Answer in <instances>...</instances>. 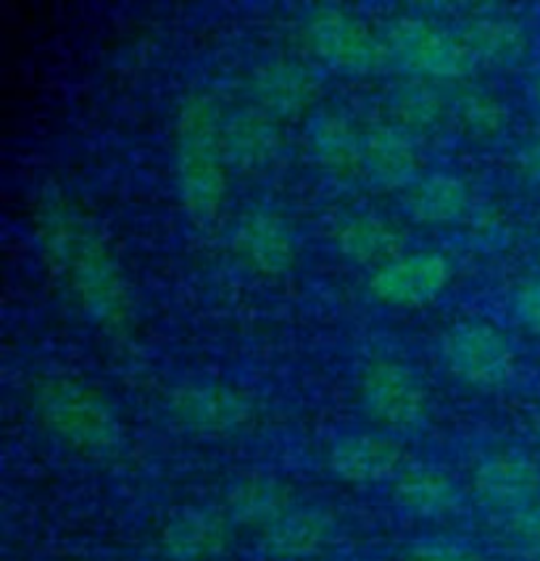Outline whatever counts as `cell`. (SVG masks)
I'll list each match as a JSON object with an SVG mask.
<instances>
[{
    "instance_id": "obj_1",
    "label": "cell",
    "mask_w": 540,
    "mask_h": 561,
    "mask_svg": "<svg viewBox=\"0 0 540 561\" xmlns=\"http://www.w3.org/2000/svg\"><path fill=\"white\" fill-rule=\"evenodd\" d=\"M32 230L56 283L97 330L125 337L135 328V298L119 256L84 208L61 191H41Z\"/></svg>"
},
{
    "instance_id": "obj_2",
    "label": "cell",
    "mask_w": 540,
    "mask_h": 561,
    "mask_svg": "<svg viewBox=\"0 0 540 561\" xmlns=\"http://www.w3.org/2000/svg\"><path fill=\"white\" fill-rule=\"evenodd\" d=\"M222 124L225 111L206 90H193L182 98L174 116V185L182 211L195 227L217 225L225 211L230 164Z\"/></svg>"
},
{
    "instance_id": "obj_3",
    "label": "cell",
    "mask_w": 540,
    "mask_h": 561,
    "mask_svg": "<svg viewBox=\"0 0 540 561\" xmlns=\"http://www.w3.org/2000/svg\"><path fill=\"white\" fill-rule=\"evenodd\" d=\"M30 407L43 433L69 451L108 459L125 443L114 403L82 377L61 371L37 377L30 390Z\"/></svg>"
},
{
    "instance_id": "obj_4",
    "label": "cell",
    "mask_w": 540,
    "mask_h": 561,
    "mask_svg": "<svg viewBox=\"0 0 540 561\" xmlns=\"http://www.w3.org/2000/svg\"><path fill=\"white\" fill-rule=\"evenodd\" d=\"M301 37L314 58L343 75L369 77L390 67L382 32L343 5H314L306 11Z\"/></svg>"
},
{
    "instance_id": "obj_5",
    "label": "cell",
    "mask_w": 540,
    "mask_h": 561,
    "mask_svg": "<svg viewBox=\"0 0 540 561\" xmlns=\"http://www.w3.org/2000/svg\"><path fill=\"white\" fill-rule=\"evenodd\" d=\"M390 64H399L414 80L457 82L474 67L459 32L425 16H395L382 32Z\"/></svg>"
},
{
    "instance_id": "obj_6",
    "label": "cell",
    "mask_w": 540,
    "mask_h": 561,
    "mask_svg": "<svg viewBox=\"0 0 540 561\" xmlns=\"http://www.w3.org/2000/svg\"><path fill=\"white\" fill-rule=\"evenodd\" d=\"M174 425L198 438H235L256 425L258 403L249 390L222 380H191L169 390Z\"/></svg>"
},
{
    "instance_id": "obj_7",
    "label": "cell",
    "mask_w": 540,
    "mask_h": 561,
    "mask_svg": "<svg viewBox=\"0 0 540 561\" xmlns=\"http://www.w3.org/2000/svg\"><path fill=\"white\" fill-rule=\"evenodd\" d=\"M359 398L364 411L390 433H416L429 420L425 382L399 358L377 356L364 364L359 375Z\"/></svg>"
},
{
    "instance_id": "obj_8",
    "label": "cell",
    "mask_w": 540,
    "mask_h": 561,
    "mask_svg": "<svg viewBox=\"0 0 540 561\" xmlns=\"http://www.w3.org/2000/svg\"><path fill=\"white\" fill-rule=\"evenodd\" d=\"M440 358L459 382L496 390L517 371V351L504 330L483 319L451 324L440 337Z\"/></svg>"
},
{
    "instance_id": "obj_9",
    "label": "cell",
    "mask_w": 540,
    "mask_h": 561,
    "mask_svg": "<svg viewBox=\"0 0 540 561\" xmlns=\"http://www.w3.org/2000/svg\"><path fill=\"white\" fill-rule=\"evenodd\" d=\"M453 283L451 259L438 251H403L369 274V293L393 309H420L438 301Z\"/></svg>"
},
{
    "instance_id": "obj_10",
    "label": "cell",
    "mask_w": 540,
    "mask_h": 561,
    "mask_svg": "<svg viewBox=\"0 0 540 561\" xmlns=\"http://www.w3.org/2000/svg\"><path fill=\"white\" fill-rule=\"evenodd\" d=\"M245 93L251 106L262 108L277 122L298 119L322 98V77L298 58L277 56L251 69Z\"/></svg>"
},
{
    "instance_id": "obj_11",
    "label": "cell",
    "mask_w": 540,
    "mask_h": 561,
    "mask_svg": "<svg viewBox=\"0 0 540 561\" xmlns=\"http://www.w3.org/2000/svg\"><path fill=\"white\" fill-rule=\"evenodd\" d=\"M232 251L245 270L266 279L292 272L298 243L292 227L275 208H245L232 227Z\"/></svg>"
},
{
    "instance_id": "obj_12",
    "label": "cell",
    "mask_w": 540,
    "mask_h": 561,
    "mask_svg": "<svg viewBox=\"0 0 540 561\" xmlns=\"http://www.w3.org/2000/svg\"><path fill=\"white\" fill-rule=\"evenodd\" d=\"M406 467V451L395 438L377 433L341 435L328 448V469L348 485L393 482Z\"/></svg>"
},
{
    "instance_id": "obj_13",
    "label": "cell",
    "mask_w": 540,
    "mask_h": 561,
    "mask_svg": "<svg viewBox=\"0 0 540 561\" xmlns=\"http://www.w3.org/2000/svg\"><path fill=\"white\" fill-rule=\"evenodd\" d=\"M222 137L230 172L249 174V178L269 172L285 148L279 122L251 103L225 114Z\"/></svg>"
},
{
    "instance_id": "obj_14",
    "label": "cell",
    "mask_w": 540,
    "mask_h": 561,
    "mask_svg": "<svg viewBox=\"0 0 540 561\" xmlns=\"http://www.w3.org/2000/svg\"><path fill=\"white\" fill-rule=\"evenodd\" d=\"M364 178L386 193H406L422 178V156L414 135L393 122L364 129Z\"/></svg>"
},
{
    "instance_id": "obj_15",
    "label": "cell",
    "mask_w": 540,
    "mask_h": 561,
    "mask_svg": "<svg viewBox=\"0 0 540 561\" xmlns=\"http://www.w3.org/2000/svg\"><path fill=\"white\" fill-rule=\"evenodd\" d=\"M306 151L335 182L364 178V133L343 111H317L306 124Z\"/></svg>"
},
{
    "instance_id": "obj_16",
    "label": "cell",
    "mask_w": 540,
    "mask_h": 561,
    "mask_svg": "<svg viewBox=\"0 0 540 561\" xmlns=\"http://www.w3.org/2000/svg\"><path fill=\"white\" fill-rule=\"evenodd\" d=\"M232 522L225 508L187 506L159 533V548L169 561H214L230 548Z\"/></svg>"
},
{
    "instance_id": "obj_17",
    "label": "cell",
    "mask_w": 540,
    "mask_h": 561,
    "mask_svg": "<svg viewBox=\"0 0 540 561\" xmlns=\"http://www.w3.org/2000/svg\"><path fill=\"white\" fill-rule=\"evenodd\" d=\"M472 488L483 504L512 514L540 495V467L519 451L487 454L472 469Z\"/></svg>"
},
{
    "instance_id": "obj_18",
    "label": "cell",
    "mask_w": 540,
    "mask_h": 561,
    "mask_svg": "<svg viewBox=\"0 0 540 561\" xmlns=\"http://www.w3.org/2000/svg\"><path fill=\"white\" fill-rule=\"evenodd\" d=\"M337 522L328 508L292 506L283 519L262 533V546L269 557L285 561L314 559L335 543Z\"/></svg>"
},
{
    "instance_id": "obj_19",
    "label": "cell",
    "mask_w": 540,
    "mask_h": 561,
    "mask_svg": "<svg viewBox=\"0 0 540 561\" xmlns=\"http://www.w3.org/2000/svg\"><path fill=\"white\" fill-rule=\"evenodd\" d=\"M296 506V493L275 474H240L225 491V514L232 525L266 530Z\"/></svg>"
},
{
    "instance_id": "obj_20",
    "label": "cell",
    "mask_w": 540,
    "mask_h": 561,
    "mask_svg": "<svg viewBox=\"0 0 540 561\" xmlns=\"http://www.w3.org/2000/svg\"><path fill=\"white\" fill-rule=\"evenodd\" d=\"M459 35L470 50L472 61L485 64L487 69L517 67L530 50V35H527L522 22L509 14H501V11L472 14Z\"/></svg>"
},
{
    "instance_id": "obj_21",
    "label": "cell",
    "mask_w": 540,
    "mask_h": 561,
    "mask_svg": "<svg viewBox=\"0 0 540 561\" xmlns=\"http://www.w3.org/2000/svg\"><path fill=\"white\" fill-rule=\"evenodd\" d=\"M393 499L416 519H446L459 512V482L433 465H406L393 480Z\"/></svg>"
},
{
    "instance_id": "obj_22",
    "label": "cell",
    "mask_w": 540,
    "mask_h": 561,
    "mask_svg": "<svg viewBox=\"0 0 540 561\" xmlns=\"http://www.w3.org/2000/svg\"><path fill=\"white\" fill-rule=\"evenodd\" d=\"M333 243L343 259L361 266H382L403 253V234L393 221L372 211H356L333 227Z\"/></svg>"
},
{
    "instance_id": "obj_23",
    "label": "cell",
    "mask_w": 540,
    "mask_h": 561,
    "mask_svg": "<svg viewBox=\"0 0 540 561\" xmlns=\"http://www.w3.org/2000/svg\"><path fill=\"white\" fill-rule=\"evenodd\" d=\"M403 208L416 225H457L472 211V191L451 172H429L403 193Z\"/></svg>"
},
{
    "instance_id": "obj_24",
    "label": "cell",
    "mask_w": 540,
    "mask_h": 561,
    "mask_svg": "<svg viewBox=\"0 0 540 561\" xmlns=\"http://www.w3.org/2000/svg\"><path fill=\"white\" fill-rule=\"evenodd\" d=\"M386 106L390 122L412 135L433 133L448 116V98L435 88V82L414 80V77L388 90Z\"/></svg>"
},
{
    "instance_id": "obj_25",
    "label": "cell",
    "mask_w": 540,
    "mask_h": 561,
    "mask_svg": "<svg viewBox=\"0 0 540 561\" xmlns=\"http://www.w3.org/2000/svg\"><path fill=\"white\" fill-rule=\"evenodd\" d=\"M448 116L474 140H496L509 127V108L491 90L478 84H459L448 98Z\"/></svg>"
},
{
    "instance_id": "obj_26",
    "label": "cell",
    "mask_w": 540,
    "mask_h": 561,
    "mask_svg": "<svg viewBox=\"0 0 540 561\" xmlns=\"http://www.w3.org/2000/svg\"><path fill=\"white\" fill-rule=\"evenodd\" d=\"M409 561H491L472 546L457 543V540H420L409 548Z\"/></svg>"
},
{
    "instance_id": "obj_27",
    "label": "cell",
    "mask_w": 540,
    "mask_h": 561,
    "mask_svg": "<svg viewBox=\"0 0 540 561\" xmlns=\"http://www.w3.org/2000/svg\"><path fill=\"white\" fill-rule=\"evenodd\" d=\"M514 317L530 335L540 337V279H527L514 290Z\"/></svg>"
},
{
    "instance_id": "obj_28",
    "label": "cell",
    "mask_w": 540,
    "mask_h": 561,
    "mask_svg": "<svg viewBox=\"0 0 540 561\" xmlns=\"http://www.w3.org/2000/svg\"><path fill=\"white\" fill-rule=\"evenodd\" d=\"M506 530L527 546L540 543V495L536 501H530L527 506L509 514V519H506Z\"/></svg>"
},
{
    "instance_id": "obj_29",
    "label": "cell",
    "mask_w": 540,
    "mask_h": 561,
    "mask_svg": "<svg viewBox=\"0 0 540 561\" xmlns=\"http://www.w3.org/2000/svg\"><path fill=\"white\" fill-rule=\"evenodd\" d=\"M474 240H480L483 248H501L504 243H509V225H506L504 217L498 214H487V217H480L474 221Z\"/></svg>"
},
{
    "instance_id": "obj_30",
    "label": "cell",
    "mask_w": 540,
    "mask_h": 561,
    "mask_svg": "<svg viewBox=\"0 0 540 561\" xmlns=\"http://www.w3.org/2000/svg\"><path fill=\"white\" fill-rule=\"evenodd\" d=\"M517 169L519 174L530 182V185L540 187V137L525 142L517 153Z\"/></svg>"
},
{
    "instance_id": "obj_31",
    "label": "cell",
    "mask_w": 540,
    "mask_h": 561,
    "mask_svg": "<svg viewBox=\"0 0 540 561\" xmlns=\"http://www.w3.org/2000/svg\"><path fill=\"white\" fill-rule=\"evenodd\" d=\"M532 101H536V106L540 111V75L532 80Z\"/></svg>"
},
{
    "instance_id": "obj_32",
    "label": "cell",
    "mask_w": 540,
    "mask_h": 561,
    "mask_svg": "<svg viewBox=\"0 0 540 561\" xmlns=\"http://www.w3.org/2000/svg\"><path fill=\"white\" fill-rule=\"evenodd\" d=\"M527 557H530V561H540V543L538 546H530Z\"/></svg>"
}]
</instances>
